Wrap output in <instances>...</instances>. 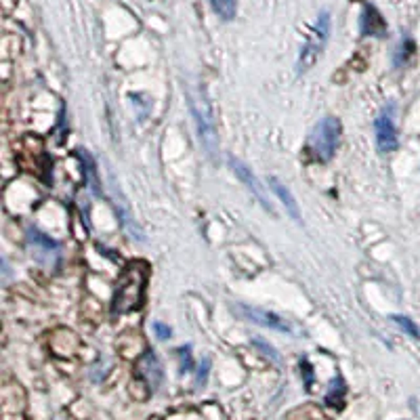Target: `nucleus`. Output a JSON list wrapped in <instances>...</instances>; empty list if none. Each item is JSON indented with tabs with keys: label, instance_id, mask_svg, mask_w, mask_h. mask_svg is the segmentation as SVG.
<instances>
[{
	"label": "nucleus",
	"instance_id": "nucleus-1",
	"mask_svg": "<svg viewBox=\"0 0 420 420\" xmlns=\"http://www.w3.org/2000/svg\"><path fill=\"white\" fill-rule=\"evenodd\" d=\"M147 273H149V269L145 263H130L122 271V276L116 284L114 301H112L116 315H122V313H128V311H135L141 307L143 290L147 284Z\"/></svg>",
	"mask_w": 420,
	"mask_h": 420
},
{
	"label": "nucleus",
	"instance_id": "nucleus-2",
	"mask_svg": "<svg viewBox=\"0 0 420 420\" xmlns=\"http://www.w3.org/2000/svg\"><path fill=\"white\" fill-rule=\"evenodd\" d=\"M328 36H330V11H322L317 15V22H315V28L309 36V40L305 43V47L301 49V55H299V63H297V70L299 74H305L309 72L315 61L320 59L326 43H328Z\"/></svg>",
	"mask_w": 420,
	"mask_h": 420
},
{
	"label": "nucleus",
	"instance_id": "nucleus-3",
	"mask_svg": "<svg viewBox=\"0 0 420 420\" xmlns=\"http://www.w3.org/2000/svg\"><path fill=\"white\" fill-rule=\"evenodd\" d=\"M338 139H340V122L332 116L322 118L311 133V149L322 162H328L336 151Z\"/></svg>",
	"mask_w": 420,
	"mask_h": 420
},
{
	"label": "nucleus",
	"instance_id": "nucleus-4",
	"mask_svg": "<svg viewBox=\"0 0 420 420\" xmlns=\"http://www.w3.org/2000/svg\"><path fill=\"white\" fill-rule=\"evenodd\" d=\"M191 112H193V118H195V126H197V135H200L202 147L206 149V153L210 158L217 160V156H219V135H217L213 118H210L206 105L197 103V101H191Z\"/></svg>",
	"mask_w": 420,
	"mask_h": 420
},
{
	"label": "nucleus",
	"instance_id": "nucleus-5",
	"mask_svg": "<svg viewBox=\"0 0 420 420\" xmlns=\"http://www.w3.org/2000/svg\"><path fill=\"white\" fill-rule=\"evenodd\" d=\"M110 191H112L114 208H116V213H118V219H120V223H122L124 232H126V234H128L130 238H135V240H139V242H145V234H143V230L139 227L137 219L133 217L130 204H128V200L124 197V193H122L120 185L116 183L114 174H110Z\"/></svg>",
	"mask_w": 420,
	"mask_h": 420
},
{
	"label": "nucleus",
	"instance_id": "nucleus-6",
	"mask_svg": "<svg viewBox=\"0 0 420 420\" xmlns=\"http://www.w3.org/2000/svg\"><path fill=\"white\" fill-rule=\"evenodd\" d=\"M232 311L250 322V324H257V326H265V328H271V330H278V332H290V326L276 313L267 311V309H261V307H250V305H242V303H234L232 305Z\"/></svg>",
	"mask_w": 420,
	"mask_h": 420
},
{
	"label": "nucleus",
	"instance_id": "nucleus-7",
	"mask_svg": "<svg viewBox=\"0 0 420 420\" xmlns=\"http://www.w3.org/2000/svg\"><path fill=\"white\" fill-rule=\"evenodd\" d=\"M230 166H232V170L236 172V177L248 187V191L261 202V206L267 210V213H269L271 217H276V210H273V206H271V202H269V197H267V191L263 189V185L259 183V179L253 174V170H250L242 160H238V158H234V156H230Z\"/></svg>",
	"mask_w": 420,
	"mask_h": 420
},
{
	"label": "nucleus",
	"instance_id": "nucleus-8",
	"mask_svg": "<svg viewBox=\"0 0 420 420\" xmlns=\"http://www.w3.org/2000/svg\"><path fill=\"white\" fill-rule=\"evenodd\" d=\"M374 133H376V145L380 151L389 153V151L397 149V130H395V122H393V107L384 110L376 118Z\"/></svg>",
	"mask_w": 420,
	"mask_h": 420
},
{
	"label": "nucleus",
	"instance_id": "nucleus-9",
	"mask_svg": "<svg viewBox=\"0 0 420 420\" xmlns=\"http://www.w3.org/2000/svg\"><path fill=\"white\" fill-rule=\"evenodd\" d=\"M135 372L149 387V391H158V387L162 384L164 372H162V366H160V361H158L153 351H147L137 359Z\"/></svg>",
	"mask_w": 420,
	"mask_h": 420
},
{
	"label": "nucleus",
	"instance_id": "nucleus-10",
	"mask_svg": "<svg viewBox=\"0 0 420 420\" xmlns=\"http://www.w3.org/2000/svg\"><path fill=\"white\" fill-rule=\"evenodd\" d=\"M28 244H30V250H32V255L36 257V261H40V263H45V265L53 263V261L59 257V246H57V242H53L49 236L40 234L38 230H30V232H28Z\"/></svg>",
	"mask_w": 420,
	"mask_h": 420
},
{
	"label": "nucleus",
	"instance_id": "nucleus-11",
	"mask_svg": "<svg viewBox=\"0 0 420 420\" xmlns=\"http://www.w3.org/2000/svg\"><path fill=\"white\" fill-rule=\"evenodd\" d=\"M269 187H271V191L280 197V202L286 206L288 215H290L294 221H301V210H299V204H297L292 191H290V189H288V187L278 179V177H269Z\"/></svg>",
	"mask_w": 420,
	"mask_h": 420
},
{
	"label": "nucleus",
	"instance_id": "nucleus-12",
	"mask_svg": "<svg viewBox=\"0 0 420 420\" xmlns=\"http://www.w3.org/2000/svg\"><path fill=\"white\" fill-rule=\"evenodd\" d=\"M361 34L366 36H384L387 34V24L382 20V15L376 11V7H366L363 15H361Z\"/></svg>",
	"mask_w": 420,
	"mask_h": 420
},
{
	"label": "nucleus",
	"instance_id": "nucleus-13",
	"mask_svg": "<svg viewBox=\"0 0 420 420\" xmlns=\"http://www.w3.org/2000/svg\"><path fill=\"white\" fill-rule=\"evenodd\" d=\"M208 3L223 22H232L238 13V0H208Z\"/></svg>",
	"mask_w": 420,
	"mask_h": 420
},
{
	"label": "nucleus",
	"instance_id": "nucleus-14",
	"mask_svg": "<svg viewBox=\"0 0 420 420\" xmlns=\"http://www.w3.org/2000/svg\"><path fill=\"white\" fill-rule=\"evenodd\" d=\"M391 320H393L405 334H410L412 338L420 340V328H418L410 317H405V315H391Z\"/></svg>",
	"mask_w": 420,
	"mask_h": 420
},
{
	"label": "nucleus",
	"instance_id": "nucleus-15",
	"mask_svg": "<svg viewBox=\"0 0 420 420\" xmlns=\"http://www.w3.org/2000/svg\"><path fill=\"white\" fill-rule=\"evenodd\" d=\"M253 345H255L257 349H261V351H263V353H265V355L271 359V361H276V363H282V357H280V353H278V351H276L271 345H267L263 338H253Z\"/></svg>",
	"mask_w": 420,
	"mask_h": 420
},
{
	"label": "nucleus",
	"instance_id": "nucleus-16",
	"mask_svg": "<svg viewBox=\"0 0 420 420\" xmlns=\"http://www.w3.org/2000/svg\"><path fill=\"white\" fill-rule=\"evenodd\" d=\"M82 156V160L87 162V177H89V181H91V185H93V191L95 193H99V185H97V181H95V164H93V160H91V156L84 151V153H80Z\"/></svg>",
	"mask_w": 420,
	"mask_h": 420
},
{
	"label": "nucleus",
	"instance_id": "nucleus-17",
	"mask_svg": "<svg viewBox=\"0 0 420 420\" xmlns=\"http://www.w3.org/2000/svg\"><path fill=\"white\" fill-rule=\"evenodd\" d=\"M179 355H181V370H191V349L189 347H181Z\"/></svg>",
	"mask_w": 420,
	"mask_h": 420
},
{
	"label": "nucleus",
	"instance_id": "nucleus-18",
	"mask_svg": "<svg viewBox=\"0 0 420 420\" xmlns=\"http://www.w3.org/2000/svg\"><path fill=\"white\" fill-rule=\"evenodd\" d=\"M153 330H156V334H158V338H162V340H166L168 336H170V328H166L164 324H153Z\"/></svg>",
	"mask_w": 420,
	"mask_h": 420
},
{
	"label": "nucleus",
	"instance_id": "nucleus-19",
	"mask_svg": "<svg viewBox=\"0 0 420 420\" xmlns=\"http://www.w3.org/2000/svg\"><path fill=\"white\" fill-rule=\"evenodd\" d=\"M208 368H210V361H208V359H204V366L200 368V374H197V384H204V382H206Z\"/></svg>",
	"mask_w": 420,
	"mask_h": 420
}]
</instances>
